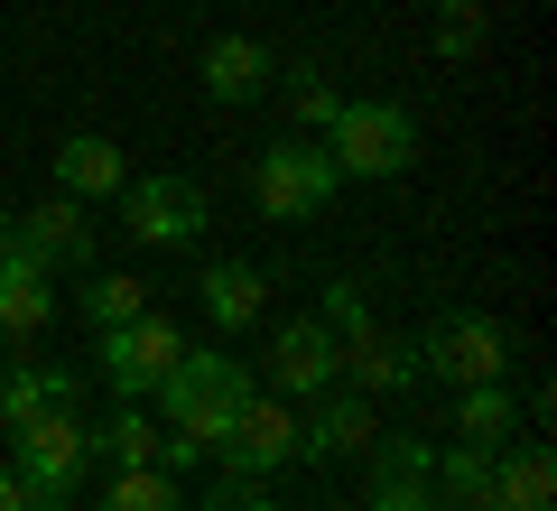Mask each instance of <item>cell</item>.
<instances>
[{
	"mask_svg": "<svg viewBox=\"0 0 557 511\" xmlns=\"http://www.w3.org/2000/svg\"><path fill=\"white\" fill-rule=\"evenodd\" d=\"M251 391H260V381L242 373L233 354H196V344H186V354H177V373H168L159 391H149V400H159V418H168L159 465H168V474L205 465V455L223 447V428H233V410H242Z\"/></svg>",
	"mask_w": 557,
	"mask_h": 511,
	"instance_id": "1",
	"label": "cell"
},
{
	"mask_svg": "<svg viewBox=\"0 0 557 511\" xmlns=\"http://www.w3.org/2000/svg\"><path fill=\"white\" fill-rule=\"evenodd\" d=\"M409 344H418V373H428V381H456V391L511 373V334H502V316H483V307H437Z\"/></svg>",
	"mask_w": 557,
	"mask_h": 511,
	"instance_id": "2",
	"label": "cell"
},
{
	"mask_svg": "<svg viewBox=\"0 0 557 511\" xmlns=\"http://www.w3.org/2000/svg\"><path fill=\"white\" fill-rule=\"evenodd\" d=\"M325 158H335V178H399L418 158V121L399 112V102H335V121H325Z\"/></svg>",
	"mask_w": 557,
	"mask_h": 511,
	"instance_id": "3",
	"label": "cell"
},
{
	"mask_svg": "<svg viewBox=\"0 0 557 511\" xmlns=\"http://www.w3.org/2000/svg\"><path fill=\"white\" fill-rule=\"evenodd\" d=\"M335 158H325V139H270L260 149V168H251V196H260V215L270 223H307V215H325L335 205Z\"/></svg>",
	"mask_w": 557,
	"mask_h": 511,
	"instance_id": "4",
	"label": "cell"
},
{
	"mask_svg": "<svg viewBox=\"0 0 557 511\" xmlns=\"http://www.w3.org/2000/svg\"><path fill=\"white\" fill-rule=\"evenodd\" d=\"M177 354H186V326H168V316H149V307H139L131 326H102V381H112L121 400H149L177 373Z\"/></svg>",
	"mask_w": 557,
	"mask_h": 511,
	"instance_id": "5",
	"label": "cell"
},
{
	"mask_svg": "<svg viewBox=\"0 0 557 511\" xmlns=\"http://www.w3.org/2000/svg\"><path fill=\"white\" fill-rule=\"evenodd\" d=\"M20 437V484H38V492H75L84 484V465H94V428H84L75 410H38L28 428H10Z\"/></svg>",
	"mask_w": 557,
	"mask_h": 511,
	"instance_id": "6",
	"label": "cell"
},
{
	"mask_svg": "<svg viewBox=\"0 0 557 511\" xmlns=\"http://www.w3.org/2000/svg\"><path fill=\"white\" fill-rule=\"evenodd\" d=\"M214 455H223L233 474H251V484H260V474H278L288 455H298V410H288L278 391H251V400L233 410V428H223Z\"/></svg>",
	"mask_w": 557,
	"mask_h": 511,
	"instance_id": "7",
	"label": "cell"
},
{
	"mask_svg": "<svg viewBox=\"0 0 557 511\" xmlns=\"http://www.w3.org/2000/svg\"><path fill=\"white\" fill-rule=\"evenodd\" d=\"M381 418H372V391H317V410L298 418V455L317 465H344V455H372Z\"/></svg>",
	"mask_w": 557,
	"mask_h": 511,
	"instance_id": "8",
	"label": "cell"
},
{
	"mask_svg": "<svg viewBox=\"0 0 557 511\" xmlns=\"http://www.w3.org/2000/svg\"><path fill=\"white\" fill-rule=\"evenodd\" d=\"M335 334L317 326V316H288V326H278V344H270V373H278V400H317V391H335Z\"/></svg>",
	"mask_w": 557,
	"mask_h": 511,
	"instance_id": "9",
	"label": "cell"
},
{
	"mask_svg": "<svg viewBox=\"0 0 557 511\" xmlns=\"http://www.w3.org/2000/svg\"><path fill=\"white\" fill-rule=\"evenodd\" d=\"M84 373H65V363H28L10 354V334H0V428H28L38 410H75Z\"/></svg>",
	"mask_w": 557,
	"mask_h": 511,
	"instance_id": "10",
	"label": "cell"
},
{
	"mask_svg": "<svg viewBox=\"0 0 557 511\" xmlns=\"http://www.w3.org/2000/svg\"><path fill=\"white\" fill-rule=\"evenodd\" d=\"M131 242H196L205 223V186L196 178H131Z\"/></svg>",
	"mask_w": 557,
	"mask_h": 511,
	"instance_id": "11",
	"label": "cell"
},
{
	"mask_svg": "<svg viewBox=\"0 0 557 511\" xmlns=\"http://www.w3.org/2000/svg\"><path fill=\"white\" fill-rule=\"evenodd\" d=\"M20 252L38 260V270H84V260H94V215H84L75 196H47L38 215H20Z\"/></svg>",
	"mask_w": 557,
	"mask_h": 511,
	"instance_id": "12",
	"label": "cell"
},
{
	"mask_svg": "<svg viewBox=\"0 0 557 511\" xmlns=\"http://www.w3.org/2000/svg\"><path fill=\"white\" fill-rule=\"evenodd\" d=\"M121 186H131V158H121V139H102V131L57 139V196L94 205V196H121Z\"/></svg>",
	"mask_w": 557,
	"mask_h": 511,
	"instance_id": "13",
	"label": "cell"
},
{
	"mask_svg": "<svg viewBox=\"0 0 557 511\" xmlns=\"http://www.w3.org/2000/svg\"><path fill=\"white\" fill-rule=\"evenodd\" d=\"M335 373H354V391H418V344L409 334H381V326H362L354 344L335 354Z\"/></svg>",
	"mask_w": 557,
	"mask_h": 511,
	"instance_id": "14",
	"label": "cell"
},
{
	"mask_svg": "<svg viewBox=\"0 0 557 511\" xmlns=\"http://www.w3.org/2000/svg\"><path fill=\"white\" fill-rule=\"evenodd\" d=\"M57 316V270H38L28 252H0V334H38Z\"/></svg>",
	"mask_w": 557,
	"mask_h": 511,
	"instance_id": "15",
	"label": "cell"
},
{
	"mask_svg": "<svg viewBox=\"0 0 557 511\" xmlns=\"http://www.w3.org/2000/svg\"><path fill=\"white\" fill-rule=\"evenodd\" d=\"M270 75H278V65H270L260 38H214V47H205V94H214V102H260Z\"/></svg>",
	"mask_w": 557,
	"mask_h": 511,
	"instance_id": "16",
	"label": "cell"
},
{
	"mask_svg": "<svg viewBox=\"0 0 557 511\" xmlns=\"http://www.w3.org/2000/svg\"><path fill=\"white\" fill-rule=\"evenodd\" d=\"M511 437H520V400H511V381H474V391H456V447L502 455Z\"/></svg>",
	"mask_w": 557,
	"mask_h": 511,
	"instance_id": "17",
	"label": "cell"
},
{
	"mask_svg": "<svg viewBox=\"0 0 557 511\" xmlns=\"http://www.w3.org/2000/svg\"><path fill=\"white\" fill-rule=\"evenodd\" d=\"M493 502L502 511H557V455L548 447H502L493 455Z\"/></svg>",
	"mask_w": 557,
	"mask_h": 511,
	"instance_id": "18",
	"label": "cell"
},
{
	"mask_svg": "<svg viewBox=\"0 0 557 511\" xmlns=\"http://www.w3.org/2000/svg\"><path fill=\"white\" fill-rule=\"evenodd\" d=\"M205 316H214V326L223 334H242V326H260V297H270V289H260V270H251V260H205Z\"/></svg>",
	"mask_w": 557,
	"mask_h": 511,
	"instance_id": "19",
	"label": "cell"
},
{
	"mask_svg": "<svg viewBox=\"0 0 557 511\" xmlns=\"http://www.w3.org/2000/svg\"><path fill=\"white\" fill-rule=\"evenodd\" d=\"M428 492H437V511H502L493 502V455L483 447H446L428 465Z\"/></svg>",
	"mask_w": 557,
	"mask_h": 511,
	"instance_id": "20",
	"label": "cell"
},
{
	"mask_svg": "<svg viewBox=\"0 0 557 511\" xmlns=\"http://www.w3.org/2000/svg\"><path fill=\"white\" fill-rule=\"evenodd\" d=\"M94 455H112V465H159V418L139 410V400H121L94 428Z\"/></svg>",
	"mask_w": 557,
	"mask_h": 511,
	"instance_id": "21",
	"label": "cell"
},
{
	"mask_svg": "<svg viewBox=\"0 0 557 511\" xmlns=\"http://www.w3.org/2000/svg\"><path fill=\"white\" fill-rule=\"evenodd\" d=\"M102 511H186V492H177V474H168V465H112Z\"/></svg>",
	"mask_w": 557,
	"mask_h": 511,
	"instance_id": "22",
	"label": "cell"
},
{
	"mask_svg": "<svg viewBox=\"0 0 557 511\" xmlns=\"http://www.w3.org/2000/svg\"><path fill=\"white\" fill-rule=\"evenodd\" d=\"M335 102H344V94H335V75H325V65H288V112H298L307 139L335 121Z\"/></svg>",
	"mask_w": 557,
	"mask_h": 511,
	"instance_id": "23",
	"label": "cell"
},
{
	"mask_svg": "<svg viewBox=\"0 0 557 511\" xmlns=\"http://www.w3.org/2000/svg\"><path fill=\"white\" fill-rule=\"evenodd\" d=\"M75 307H84V316H94V326H131V316H139V307H149V289H139V279H121V270H102V279H94V289H84V297H75Z\"/></svg>",
	"mask_w": 557,
	"mask_h": 511,
	"instance_id": "24",
	"label": "cell"
},
{
	"mask_svg": "<svg viewBox=\"0 0 557 511\" xmlns=\"http://www.w3.org/2000/svg\"><path fill=\"white\" fill-rule=\"evenodd\" d=\"M437 57H446V65H474V57H483V0H446V20H437Z\"/></svg>",
	"mask_w": 557,
	"mask_h": 511,
	"instance_id": "25",
	"label": "cell"
},
{
	"mask_svg": "<svg viewBox=\"0 0 557 511\" xmlns=\"http://www.w3.org/2000/svg\"><path fill=\"white\" fill-rule=\"evenodd\" d=\"M317 326L335 334V344H354V334L372 326V297H362L354 279H335V289H325V307H317Z\"/></svg>",
	"mask_w": 557,
	"mask_h": 511,
	"instance_id": "26",
	"label": "cell"
},
{
	"mask_svg": "<svg viewBox=\"0 0 557 511\" xmlns=\"http://www.w3.org/2000/svg\"><path fill=\"white\" fill-rule=\"evenodd\" d=\"M428 437H372V474H409V484H428Z\"/></svg>",
	"mask_w": 557,
	"mask_h": 511,
	"instance_id": "27",
	"label": "cell"
},
{
	"mask_svg": "<svg viewBox=\"0 0 557 511\" xmlns=\"http://www.w3.org/2000/svg\"><path fill=\"white\" fill-rule=\"evenodd\" d=\"M362 511H437V492L409 484V474H372V502H362Z\"/></svg>",
	"mask_w": 557,
	"mask_h": 511,
	"instance_id": "28",
	"label": "cell"
},
{
	"mask_svg": "<svg viewBox=\"0 0 557 511\" xmlns=\"http://www.w3.org/2000/svg\"><path fill=\"white\" fill-rule=\"evenodd\" d=\"M205 511H278V502L251 484V474H233V484H214V492H205Z\"/></svg>",
	"mask_w": 557,
	"mask_h": 511,
	"instance_id": "29",
	"label": "cell"
},
{
	"mask_svg": "<svg viewBox=\"0 0 557 511\" xmlns=\"http://www.w3.org/2000/svg\"><path fill=\"white\" fill-rule=\"evenodd\" d=\"M0 511H28V484H20V465H0Z\"/></svg>",
	"mask_w": 557,
	"mask_h": 511,
	"instance_id": "30",
	"label": "cell"
},
{
	"mask_svg": "<svg viewBox=\"0 0 557 511\" xmlns=\"http://www.w3.org/2000/svg\"><path fill=\"white\" fill-rule=\"evenodd\" d=\"M28 511H75V492H38L28 484Z\"/></svg>",
	"mask_w": 557,
	"mask_h": 511,
	"instance_id": "31",
	"label": "cell"
},
{
	"mask_svg": "<svg viewBox=\"0 0 557 511\" xmlns=\"http://www.w3.org/2000/svg\"><path fill=\"white\" fill-rule=\"evenodd\" d=\"M0 252H20V215H0Z\"/></svg>",
	"mask_w": 557,
	"mask_h": 511,
	"instance_id": "32",
	"label": "cell"
},
{
	"mask_svg": "<svg viewBox=\"0 0 557 511\" xmlns=\"http://www.w3.org/2000/svg\"><path fill=\"white\" fill-rule=\"evenodd\" d=\"M317 511H354V502H317Z\"/></svg>",
	"mask_w": 557,
	"mask_h": 511,
	"instance_id": "33",
	"label": "cell"
}]
</instances>
